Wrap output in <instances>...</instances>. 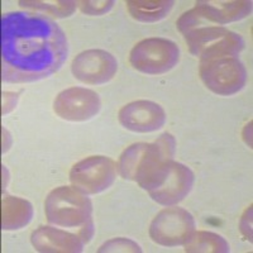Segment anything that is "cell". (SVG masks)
I'll return each mask as SVG.
<instances>
[{"label": "cell", "instance_id": "12", "mask_svg": "<svg viewBox=\"0 0 253 253\" xmlns=\"http://www.w3.org/2000/svg\"><path fill=\"white\" fill-rule=\"evenodd\" d=\"M118 121L130 132L153 133L166 124L167 115L160 104L142 99L124 105L118 113Z\"/></svg>", "mask_w": 253, "mask_h": 253}, {"label": "cell", "instance_id": "3", "mask_svg": "<svg viewBox=\"0 0 253 253\" xmlns=\"http://www.w3.org/2000/svg\"><path fill=\"white\" fill-rule=\"evenodd\" d=\"M44 213L49 224L60 228H80L92 218V203L89 195L75 186H60L47 195Z\"/></svg>", "mask_w": 253, "mask_h": 253}, {"label": "cell", "instance_id": "17", "mask_svg": "<svg viewBox=\"0 0 253 253\" xmlns=\"http://www.w3.org/2000/svg\"><path fill=\"white\" fill-rule=\"evenodd\" d=\"M184 247L185 252L189 253L230 252L229 245L224 237H221L218 233H213V232H207V230H195V233L185 243Z\"/></svg>", "mask_w": 253, "mask_h": 253}, {"label": "cell", "instance_id": "15", "mask_svg": "<svg viewBox=\"0 0 253 253\" xmlns=\"http://www.w3.org/2000/svg\"><path fill=\"white\" fill-rule=\"evenodd\" d=\"M35 215L33 205L17 196H4L1 210L3 230H17L28 225Z\"/></svg>", "mask_w": 253, "mask_h": 253}, {"label": "cell", "instance_id": "1", "mask_svg": "<svg viewBox=\"0 0 253 253\" xmlns=\"http://www.w3.org/2000/svg\"><path fill=\"white\" fill-rule=\"evenodd\" d=\"M3 83L28 84L49 78L69 55L65 32L52 18L36 12L1 17Z\"/></svg>", "mask_w": 253, "mask_h": 253}, {"label": "cell", "instance_id": "14", "mask_svg": "<svg viewBox=\"0 0 253 253\" xmlns=\"http://www.w3.org/2000/svg\"><path fill=\"white\" fill-rule=\"evenodd\" d=\"M207 10L208 15L214 23L224 27L225 24L245 19L252 13V1L251 0H208L198 1Z\"/></svg>", "mask_w": 253, "mask_h": 253}, {"label": "cell", "instance_id": "8", "mask_svg": "<svg viewBox=\"0 0 253 253\" xmlns=\"http://www.w3.org/2000/svg\"><path fill=\"white\" fill-rule=\"evenodd\" d=\"M196 221L193 214L178 207H169L153 218L150 225V237L164 247L184 246L195 233Z\"/></svg>", "mask_w": 253, "mask_h": 253}, {"label": "cell", "instance_id": "20", "mask_svg": "<svg viewBox=\"0 0 253 253\" xmlns=\"http://www.w3.org/2000/svg\"><path fill=\"white\" fill-rule=\"evenodd\" d=\"M79 9L84 14L87 15H103L107 14L115 5V1L113 0H96V1H90V0H84V1H76Z\"/></svg>", "mask_w": 253, "mask_h": 253}, {"label": "cell", "instance_id": "22", "mask_svg": "<svg viewBox=\"0 0 253 253\" xmlns=\"http://www.w3.org/2000/svg\"><path fill=\"white\" fill-rule=\"evenodd\" d=\"M239 228H241L242 234L246 237L250 242H252V205L245 210L239 221Z\"/></svg>", "mask_w": 253, "mask_h": 253}, {"label": "cell", "instance_id": "7", "mask_svg": "<svg viewBox=\"0 0 253 253\" xmlns=\"http://www.w3.org/2000/svg\"><path fill=\"white\" fill-rule=\"evenodd\" d=\"M118 164L107 156H90L75 164L70 170V182L86 195L104 193L114 184Z\"/></svg>", "mask_w": 253, "mask_h": 253}, {"label": "cell", "instance_id": "24", "mask_svg": "<svg viewBox=\"0 0 253 253\" xmlns=\"http://www.w3.org/2000/svg\"><path fill=\"white\" fill-rule=\"evenodd\" d=\"M18 103V94L12 91L3 92V115L9 114L12 112Z\"/></svg>", "mask_w": 253, "mask_h": 253}, {"label": "cell", "instance_id": "11", "mask_svg": "<svg viewBox=\"0 0 253 253\" xmlns=\"http://www.w3.org/2000/svg\"><path fill=\"white\" fill-rule=\"evenodd\" d=\"M118 71V61L105 49H86L71 63L74 78L86 85H104Z\"/></svg>", "mask_w": 253, "mask_h": 253}, {"label": "cell", "instance_id": "19", "mask_svg": "<svg viewBox=\"0 0 253 253\" xmlns=\"http://www.w3.org/2000/svg\"><path fill=\"white\" fill-rule=\"evenodd\" d=\"M98 252H142V248L138 243L129 238H113L105 242L98 250Z\"/></svg>", "mask_w": 253, "mask_h": 253}, {"label": "cell", "instance_id": "5", "mask_svg": "<svg viewBox=\"0 0 253 253\" xmlns=\"http://www.w3.org/2000/svg\"><path fill=\"white\" fill-rule=\"evenodd\" d=\"M199 75L205 86L219 96H232L247 83V70L237 56L200 61Z\"/></svg>", "mask_w": 253, "mask_h": 253}, {"label": "cell", "instance_id": "2", "mask_svg": "<svg viewBox=\"0 0 253 253\" xmlns=\"http://www.w3.org/2000/svg\"><path fill=\"white\" fill-rule=\"evenodd\" d=\"M195 175L186 165L173 160L165 161L141 185L151 199L164 207H173L181 203L193 190Z\"/></svg>", "mask_w": 253, "mask_h": 253}, {"label": "cell", "instance_id": "21", "mask_svg": "<svg viewBox=\"0 0 253 253\" xmlns=\"http://www.w3.org/2000/svg\"><path fill=\"white\" fill-rule=\"evenodd\" d=\"M155 142L161 147V150L164 151V153L169 160H173V156H175L176 152V139L172 134L164 133Z\"/></svg>", "mask_w": 253, "mask_h": 253}, {"label": "cell", "instance_id": "23", "mask_svg": "<svg viewBox=\"0 0 253 253\" xmlns=\"http://www.w3.org/2000/svg\"><path fill=\"white\" fill-rule=\"evenodd\" d=\"M94 233H95V228H94V220H92V218H90L89 220H87L84 225H81L78 230L79 237H80L81 241H83L85 245H87V243L91 241V238L94 237Z\"/></svg>", "mask_w": 253, "mask_h": 253}, {"label": "cell", "instance_id": "18", "mask_svg": "<svg viewBox=\"0 0 253 253\" xmlns=\"http://www.w3.org/2000/svg\"><path fill=\"white\" fill-rule=\"evenodd\" d=\"M20 6L35 10L36 13L47 15L49 18H67L75 13L78 8L76 1L71 0H52V1H41V0H20Z\"/></svg>", "mask_w": 253, "mask_h": 253}, {"label": "cell", "instance_id": "9", "mask_svg": "<svg viewBox=\"0 0 253 253\" xmlns=\"http://www.w3.org/2000/svg\"><path fill=\"white\" fill-rule=\"evenodd\" d=\"M165 161H170L156 142L133 143L122 152L118 171L126 180L134 181L141 186Z\"/></svg>", "mask_w": 253, "mask_h": 253}, {"label": "cell", "instance_id": "4", "mask_svg": "<svg viewBox=\"0 0 253 253\" xmlns=\"http://www.w3.org/2000/svg\"><path fill=\"white\" fill-rule=\"evenodd\" d=\"M182 36L190 53L200 61L223 56L238 57L245 48V40L242 36L221 26L200 27Z\"/></svg>", "mask_w": 253, "mask_h": 253}, {"label": "cell", "instance_id": "16", "mask_svg": "<svg viewBox=\"0 0 253 253\" xmlns=\"http://www.w3.org/2000/svg\"><path fill=\"white\" fill-rule=\"evenodd\" d=\"M171 0H128L126 10L130 17L142 23H156L165 19L172 10Z\"/></svg>", "mask_w": 253, "mask_h": 253}, {"label": "cell", "instance_id": "13", "mask_svg": "<svg viewBox=\"0 0 253 253\" xmlns=\"http://www.w3.org/2000/svg\"><path fill=\"white\" fill-rule=\"evenodd\" d=\"M31 242L35 250L42 253H80L85 246L79 234L49 225L33 230Z\"/></svg>", "mask_w": 253, "mask_h": 253}, {"label": "cell", "instance_id": "6", "mask_svg": "<svg viewBox=\"0 0 253 253\" xmlns=\"http://www.w3.org/2000/svg\"><path fill=\"white\" fill-rule=\"evenodd\" d=\"M180 61V48L171 40L151 37L139 41L129 53L130 66L144 75H164Z\"/></svg>", "mask_w": 253, "mask_h": 253}, {"label": "cell", "instance_id": "10", "mask_svg": "<svg viewBox=\"0 0 253 253\" xmlns=\"http://www.w3.org/2000/svg\"><path fill=\"white\" fill-rule=\"evenodd\" d=\"M100 96L87 87L72 86L60 92L53 100V112L67 122H87L98 115Z\"/></svg>", "mask_w": 253, "mask_h": 253}]
</instances>
